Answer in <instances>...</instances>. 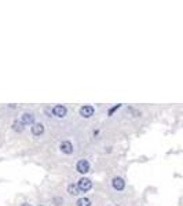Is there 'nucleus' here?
Segmentation results:
<instances>
[{
	"label": "nucleus",
	"instance_id": "nucleus-1",
	"mask_svg": "<svg viewBox=\"0 0 183 206\" xmlns=\"http://www.w3.org/2000/svg\"><path fill=\"white\" fill-rule=\"evenodd\" d=\"M77 185H79V188H80L81 192H87V191H90L91 188H92V181L87 177H81L80 180H79Z\"/></svg>",
	"mask_w": 183,
	"mask_h": 206
},
{
	"label": "nucleus",
	"instance_id": "nucleus-2",
	"mask_svg": "<svg viewBox=\"0 0 183 206\" xmlns=\"http://www.w3.org/2000/svg\"><path fill=\"white\" fill-rule=\"evenodd\" d=\"M112 185H113V188L116 191H123L124 187H125V181H124L123 177L116 176V177H113V180H112Z\"/></svg>",
	"mask_w": 183,
	"mask_h": 206
},
{
	"label": "nucleus",
	"instance_id": "nucleus-3",
	"mask_svg": "<svg viewBox=\"0 0 183 206\" xmlns=\"http://www.w3.org/2000/svg\"><path fill=\"white\" fill-rule=\"evenodd\" d=\"M76 169H77L79 173H81V175H84V173H87L88 170H90V162H88L87 160H80L76 165Z\"/></svg>",
	"mask_w": 183,
	"mask_h": 206
},
{
	"label": "nucleus",
	"instance_id": "nucleus-4",
	"mask_svg": "<svg viewBox=\"0 0 183 206\" xmlns=\"http://www.w3.org/2000/svg\"><path fill=\"white\" fill-rule=\"evenodd\" d=\"M52 114H54L55 117L62 118V117H65L67 114V109L63 105H57V106H54V109H52Z\"/></svg>",
	"mask_w": 183,
	"mask_h": 206
},
{
	"label": "nucleus",
	"instance_id": "nucleus-5",
	"mask_svg": "<svg viewBox=\"0 0 183 206\" xmlns=\"http://www.w3.org/2000/svg\"><path fill=\"white\" fill-rule=\"evenodd\" d=\"M94 107L91 105H85V106H83V107L80 109V116L81 117H84V118H90V117H92L94 116Z\"/></svg>",
	"mask_w": 183,
	"mask_h": 206
},
{
	"label": "nucleus",
	"instance_id": "nucleus-6",
	"mask_svg": "<svg viewBox=\"0 0 183 206\" xmlns=\"http://www.w3.org/2000/svg\"><path fill=\"white\" fill-rule=\"evenodd\" d=\"M30 132H32V135H35V136H40V135H43V132H44V125L40 124V122L32 124Z\"/></svg>",
	"mask_w": 183,
	"mask_h": 206
},
{
	"label": "nucleus",
	"instance_id": "nucleus-7",
	"mask_svg": "<svg viewBox=\"0 0 183 206\" xmlns=\"http://www.w3.org/2000/svg\"><path fill=\"white\" fill-rule=\"evenodd\" d=\"M59 149L63 154H72L73 153V144L69 142V140H63L59 144Z\"/></svg>",
	"mask_w": 183,
	"mask_h": 206
},
{
	"label": "nucleus",
	"instance_id": "nucleus-8",
	"mask_svg": "<svg viewBox=\"0 0 183 206\" xmlns=\"http://www.w3.org/2000/svg\"><path fill=\"white\" fill-rule=\"evenodd\" d=\"M21 122L23 124V125H32V124H35V116L30 113H23L22 116H21Z\"/></svg>",
	"mask_w": 183,
	"mask_h": 206
},
{
	"label": "nucleus",
	"instance_id": "nucleus-9",
	"mask_svg": "<svg viewBox=\"0 0 183 206\" xmlns=\"http://www.w3.org/2000/svg\"><path fill=\"white\" fill-rule=\"evenodd\" d=\"M67 192H69L70 195L76 196V195H79V194H81V191H80L77 184H69L67 185Z\"/></svg>",
	"mask_w": 183,
	"mask_h": 206
},
{
	"label": "nucleus",
	"instance_id": "nucleus-10",
	"mask_svg": "<svg viewBox=\"0 0 183 206\" xmlns=\"http://www.w3.org/2000/svg\"><path fill=\"white\" fill-rule=\"evenodd\" d=\"M77 206H91V201L88 198H80L77 201Z\"/></svg>",
	"mask_w": 183,
	"mask_h": 206
},
{
	"label": "nucleus",
	"instance_id": "nucleus-11",
	"mask_svg": "<svg viewBox=\"0 0 183 206\" xmlns=\"http://www.w3.org/2000/svg\"><path fill=\"white\" fill-rule=\"evenodd\" d=\"M13 128H14V131L21 132V131H23V124L21 122V121H15V122L13 124Z\"/></svg>",
	"mask_w": 183,
	"mask_h": 206
},
{
	"label": "nucleus",
	"instance_id": "nucleus-12",
	"mask_svg": "<svg viewBox=\"0 0 183 206\" xmlns=\"http://www.w3.org/2000/svg\"><path fill=\"white\" fill-rule=\"evenodd\" d=\"M21 206H32V205H30V204H22Z\"/></svg>",
	"mask_w": 183,
	"mask_h": 206
}]
</instances>
